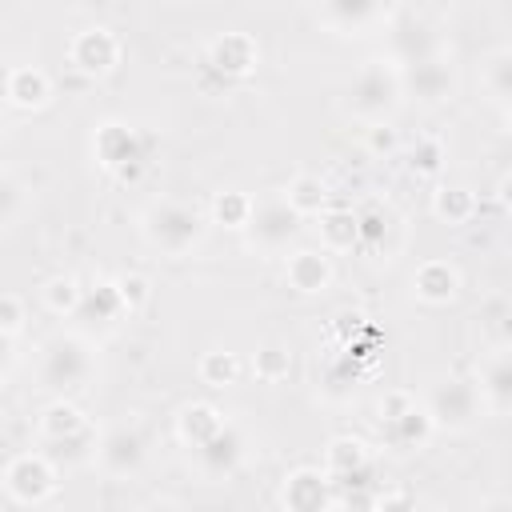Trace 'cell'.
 I'll use <instances>...</instances> for the list:
<instances>
[{
    "mask_svg": "<svg viewBox=\"0 0 512 512\" xmlns=\"http://www.w3.org/2000/svg\"><path fill=\"white\" fill-rule=\"evenodd\" d=\"M400 96H404L400 64L376 56V60H364L352 72L348 92H344V108L372 128V124H388V116L400 108Z\"/></svg>",
    "mask_w": 512,
    "mask_h": 512,
    "instance_id": "6da1fadb",
    "label": "cell"
},
{
    "mask_svg": "<svg viewBox=\"0 0 512 512\" xmlns=\"http://www.w3.org/2000/svg\"><path fill=\"white\" fill-rule=\"evenodd\" d=\"M96 372V356H92V344L76 332H60L52 336L44 348H40V368H36V380L44 392H56L60 400L88 388Z\"/></svg>",
    "mask_w": 512,
    "mask_h": 512,
    "instance_id": "7a4b0ae2",
    "label": "cell"
},
{
    "mask_svg": "<svg viewBox=\"0 0 512 512\" xmlns=\"http://www.w3.org/2000/svg\"><path fill=\"white\" fill-rule=\"evenodd\" d=\"M140 232L164 256H184L204 240V216L184 200H152L140 216Z\"/></svg>",
    "mask_w": 512,
    "mask_h": 512,
    "instance_id": "3957f363",
    "label": "cell"
},
{
    "mask_svg": "<svg viewBox=\"0 0 512 512\" xmlns=\"http://www.w3.org/2000/svg\"><path fill=\"white\" fill-rule=\"evenodd\" d=\"M424 408H428L436 428L468 432L484 412V396H480V384H472L464 376H440V380L428 384Z\"/></svg>",
    "mask_w": 512,
    "mask_h": 512,
    "instance_id": "277c9868",
    "label": "cell"
},
{
    "mask_svg": "<svg viewBox=\"0 0 512 512\" xmlns=\"http://www.w3.org/2000/svg\"><path fill=\"white\" fill-rule=\"evenodd\" d=\"M148 136L124 120H104L92 136V156L116 172L120 180H140V172L148 168Z\"/></svg>",
    "mask_w": 512,
    "mask_h": 512,
    "instance_id": "5b68a950",
    "label": "cell"
},
{
    "mask_svg": "<svg viewBox=\"0 0 512 512\" xmlns=\"http://www.w3.org/2000/svg\"><path fill=\"white\" fill-rule=\"evenodd\" d=\"M300 212L284 200V196H272V200H260L256 204V212H252V224L244 228V236H248V248H256V252H268V256H276V252H284L296 236H300Z\"/></svg>",
    "mask_w": 512,
    "mask_h": 512,
    "instance_id": "8992f818",
    "label": "cell"
},
{
    "mask_svg": "<svg viewBox=\"0 0 512 512\" xmlns=\"http://www.w3.org/2000/svg\"><path fill=\"white\" fill-rule=\"evenodd\" d=\"M56 464L48 452H20L16 460H8L4 468V492L16 504H40L56 492Z\"/></svg>",
    "mask_w": 512,
    "mask_h": 512,
    "instance_id": "52a82bcc",
    "label": "cell"
},
{
    "mask_svg": "<svg viewBox=\"0 0 512 512\" xmlns=\"http://www.w3.org/2000/svg\"><path fill=\"white\" fill-rule=\"evenodd\" d=\"M280 504L284 512H328L336 504V484L324 468H296L280 484Z\"/></svg>",
    "mask_w": 512,
    "mask_h": 512,
    "instance_id": "ba28073f",
    "label": "cell"
},
{
    "mask_svg": "<svg viewBox=\"0 0 512 512\" xmlns=\"http://www.w3.org/2000/svg\"><path fill=\"white\" fill-rule=\"evenodd\" d=\"M324 472L328 480L344 492V488H368V476H372V456L364 448V440L356 436H336L328 440L324 448Z\"/></svg>",
    "mask_w": 512,
    "mask_h": 512,
    "instance_id": "9c48e42d",
    "label": "cell"
},
{
    "mask_svg": "<svg viewBox=\"0 0 512 512\" xmlns=\"http://www.w3.org/2000/svg\"><path fill=\"white\" fill-rule=\"evenodd\" d=\"M68 64L84 76H108L120 64V40L108 28H84L68 44Z\"/></svg>",
    "mask_w": 512,
    "mask_h": 512,
    "instance_id": "30bf717a",
    "label": "cell"
},
{
    "mask_svg": "<svg viewBox=\"0 0 512 512\" xmlns=\"http://www.w3.org/2000/svg\"><path fill=\"white\" fill-rule=\"evenodd\" d=\"M196 456V468L208 476V480H228L244 460H248V436H244V428L240 424H224V432L220 436H212L204 448H196L192 452Z\"/></svg>",
    "mask_w": 512,
    "mask_h": 512,
    "instance_id": "8fae6325",
    "label": "cell"
},
{
    "mask_svg": "<svg viewBox=\"0 0 512 512\" xmlns=\"http://www.w3.org/2000/svg\"><path fill=\"white\" fill-rule=\"evenodd\" d=\"M144 456H148L144 436H140L136 428H128V424H120V428H112L108 436H100V448H96V464H100L108 476H116V480L140 472Z\"/></svg>",
    "mask_w": 512,
    "mask_h": 512,
    "instance_id": "7c38bea8",
    "label": "cell"
},
{
    "mask_svg": "<svg viewBox=\"0 0 512 512\" xmlns=\"http://www.w3.org/2000/svg\"><path fill=\"white\" fill-rule=\"evenodd\" d=\"M260 64V48L248 32H220L208 44V68L224 80H240Z\"/></svg>",
    "mask_w": 512,
    "mask_h": 512,
    "instance_id": "4fadbf2b",
    "label": "cell"
},
{
    "mask_svg": "<svg viewBox=\"0 0 512 512\" xmlns=\"http://www.w3.org/2000/svg\"><path fill=\"white\" fill-rule=\"evenodd\" d=\"M404 76V96H416L424 104H440L456 92V72L444 56H432V60H420L412 68H400Z\"/></svg>",
    "mask_w": 512,
    "mask_h": 512,
    "instance_id": "5bb4252c",
    "label": "cell"
},
{
    "mask_svg": "<svg viewBox=\"0 0 512 512\" xmlns=\"http://www.w3.org/2000/svg\"><path fill=\"white\" fill-rule=\"evenodd\" d=\"M284 280L300 296H316L332 284V256L324 248H296L284 260Z\"/></svg>",
    "mask_w": 512,
    "mask_h": 512,
    "instance_id": "9a60e30c",
    "label": "cell"
},
{
    "mask_svg": "<svg viewBox=\"0 0 512 512\" xmlns=\"http://www.w3.org/2000/svg\"><path fill=\"white\" fill-rule=\"evenodd\" d=\"M480 396L496 412H512V344L496 348L480 364Z\"/></svg>",
    "mask_w": 512,
    "mask_h": 512,
    "instance_id": "2e32d148",
    "label": "cell"
},
{
    "mask_svg": "<svg viewBox=\"0 0 512 512\" xmlns=\"http://www.w3.org/2000/svg\"><path fill=\"white\" fill-rule=\"evenodd\" d=\"M52 96V80L36 64H12L4 76V100L12 108H40Z\"/></svg>",
    "mask_w": 512,
    "mask_h": 512,
    "instance_id": "e0dca14e",
    "label": "cell"
},
{
    "mask_svg": "<svg viewBox=\"0 0 512 512\" xmlns=\"http://www.w3.org/2000/svg\"><path fill=\"white\" fill-rule=\"evenodd\" d=\"M432 56H440V40H436V32L428 24L404 20V24L392 28V60L400 68H412V64L432 60Z\"/></svg>",
    "mask_w": 512,
    "mask_h": 512,
    "instance_id": "ac0fdd59",
    "label": "cell"
},
{
    "mask_svg": "<svg viewBox=\"0 0 512 512\" xmlns=\"http://www.w3.org/2000/svg\"><path fill=\"white\" fill-rule=\"evenodd\" d=\"M412 292L424 304H452L460 292V272L448 260H424L412 276Z\"/></svg>",
    "mask_w": 512,
    "mask_h": 512,
    "instance_id": "d6986e66",
    "label": "cell"
},
{
    "mask_svg": "<svg viewBox=\"0 0 512 512\" xmlns=\"http://www.w3.org/2000/svg\"><path fill=\"white\" fill-rule=\"evenodd\" d=\"M224 412L216 408V404H208V400H192L180 416H176V432H180V440L196 452V448H204L212 436H220L224 432Z\"/></svg>",
    "mask_w": 512,
    "mask_h": 512,
    "instance_id": "ffe728a7",
    "label": "cell"
},
{
    "mask_svg": "<svg viewBox=\"0 0 512 512\" xmlns=\"http://www.w3.org/2000/svg\"><path fill=\"white\" fill-rule=\"evenodd\" d=\"M380 432H384V440H388L392 448H400V452H412V448H424V444L432 440L436 424H432V416H428L424 400H416V404H412L404 416H396V420L380 424Z\"/></svg>",
    "mask_w": 512,
    "mask_h": 512,
    "instance_id": "44dd1931",
    "label": "cell"
},
{
    "mask_svg": "<svg viewBox=\"0 0 512 512\" xmlns=\"http://www.w3.org/2000/svg\"><path fill=\"white\" fill-rule=\"evenodd\" d=\"M320 248L332 256V252H352L360 244V212L352 208H328L320 212Z\"/></svg>",
    "mask_w": 512,
    "mask_h": 512,
    "instance_id": "7402d4cb",
    "label": "cell"
},
{
    "mask_svg": "<svg viewBox=\"0 0 512 512\" xmlns=\"http://www.w3.org/2000/svg\"><path fill=\"white\" fill-rule=\"evenodd\" d=\"M84 428H88V420H84V412H80L72 400H52V404L44 408V416H40V436H44L48 444L68 440V436H76V432H84Z\"/></svg>",
    "mask_w": 512,
    "mask_h": 512,
    "instance_id": "603a6c76",
    "label": "cell"
},
{
    "mask_svg": "<svg viewBox=\"0 0 512 512\" xmlns=\"http://www.w3.org/2000/svg\"><path fill=\"white\" fill-rule=\"evenodd\" d=\"M284 200H288L300 216H320V212H328V184H324L320 176H312V172H300V176H292V184L284 188Z\"/></svg>",
    "mask_w": 512,
    "mask_h": 512,
    "instance_id": "cb8c5ba5",
    "label": "cell"
},
{
    "mask_svg": "<svg viewBox=\"0 0 512 512\" xmlns=\"http://www.w3.org/2000/svg\"><path fill=\"white\" fill-rule=\"evenodd\" d=\"M432 212L444 224H468L476 216V196L460 184H444V188L432 192Z\"/></svg>",
    "mask_w": 512,
    "mask_h": 512,
    "instance_id": "d4e9b609",
    "label": "cell"
},
{
    "mask_svg": "<svg viewBox=\"0 0 512 512\" xmlns=\"http://www.w3.org/2000/svg\"><path fill=\"white\" fill-rule=\"evenodd\" d=\"M380 16H388V8H380V4H368V0H336V4H328L324 8V20H332V24H340V28H352V36H364V28L372 24V20H380Z\"/></svg>",
    "mask_w": 512,
    "mask_h": 512,
    "instance_id": "484cf974",
    "label": "cell"
},
{
    "mask_svg": "<svg viewBox=\"0 0 512 512\" xmlns=\"http://www.w3.org/2000/svg\"><path fill=\"white\" fill-rule=\"evenodd\" d=\"M252 212H256V200L236 192V188L216 192V200H212V224H224V228H236V232H244L252 224Z\"/></svg>",
    "mask_w": 512,
    "mask_h": 512,
    "instance_id": "4316f807",
    "label": "cell"
},
{
    "mask_svg": "<svg viewBox=\"0 0 512 512\" xmlns=\"http://www.w3.org/2000/svg\"><path fill=\"white\" fill-rule=\"evenodd\" d=\"M84 292H88V288H80L76 276H52V280L44 284V304H48V312H56V316H76L80 304H84Z\"/></svg>",
    "mask_w": 512,
    "mask_h": 512,
    "instance_id": "83f0119b",
    "label": "cell"
},
{
    "mask_svg": "<svg viewBox=\"0 0 512 512\" xmlns=\"http://www.w3.org/2000/svg\"><path fill=\"white\" fill-rule=\"evenodd\" d=\"M128 308H124V300H120V292H116V284L108 280V284H96V288H88L84 292V304H80V312L76 316H96L100 324H112L116 316H124Z\"/></svg>",
    "mask_w": 512,
    "mask_h": 512,
    "instance_id": "f1b7e54d",
    "label": "cell"
},
{
    "mask_svg": "<svg viewBox=\"0 0 512 512\" xmlns=\"http://www.w3.org/2000/svg\"><path fill=\"white\" fill-rule=\"evenodd\" d=\"M484 88L492 100H500L504 108H512V48H500L488 56L484 64Z\"/></svg>",
    "mask_w": 512,
    "mask_h": 512,
    "instance_id": "f546056e",
    "label": "cell"
},
{
    "mask_svg": "<svg viewBox=\"0 0 512 512\" xmlns=\"http://www.w3.org/2000/svg\"><path fill=\"white\" fill-rule=\"evenodd\" d=\"M196 376L208 388H228L240 376V360H236V352H204L196 364Z\"/></svg>",
    "mask_w": 512,
    "mask_h": 512,
    "instance_id": "4dcf8cb0",
    "label": "cell"
},
{
    "mask_svg": "<svg viewBox=\"0 0 512 512\" xmlns=\"http://www.w3.org/2000/svg\"><path fill=\"white\" fill-rule=\"evenodd\" d=\"M252 372H256L264 384H276V380H284V376L292 372V352H288L284 344H264V348H256V356H252Z\"/></svg>",
    "mask_w": 512,
    "mask_h": 512,
    "instance_id": "1f68e13d",
    "label": "cell"
},
{
    "mask_svg": "<svg viewBox=\"0 0 512 512\" xmlns=\"http://www.w3.org/2000/svg\"><path fill=\"white\" fill-rule=\"evenodd\" d=\"M440 164H444V144H440L436 136H424V140L412 144V152H408V168H412L416 176H436Z\"/></svg>",
    "mask_w": 512,
    "mask_h": 512,
    "instance_id": "d6a6232c",
    "label": "cell"
},
{
    "mask_svg": "<svg viewBox=\"0 0 512 512\" xmlns=\"http://www.w3.org/2000/svg\"><path fill=\"white\" fill-rule=\"evenodd\" d=\"M112 284H116V292H120V300H124L128 312H136V308L148 304V280H144L140 272H124V276H116Z\"/></svg>",
    "mask_w": 512,
    "mask_h": 512,
    "instance_id": "836d02e7",
    "label": "cell"
},
{
    "mask_svg": "<svg viewBox=\"0 0 512 512\" xmlns=\"http://www.w3.org/2000/svg\"><path fill=\"white\" fill-rule=\"evenodd\" d=\"M24 328V300L16 292H4L0 296V336L4 340H16Z\"/></svg>",
    "mask_w": 512,
    "mask_h": 512,
    "instance_id": "e575fe53",
    "label": "cell"
},
{
    "mask_svg": "<svg viewBox=\"0 0 512 512\" xmlns=\"http://www.w3.org/2000/svg\"><path fill=\"white\" fill-rule=\"evenodd\" d=\"M412 404H416V396H412L408 388H392V392H384L380 404H376V424H388V420L404 416Z\"/></svg>",
    "mask_w": 512,
    "mask_h": 512,
    "instance_id": "d590c367",
    "label": "cell"
},
{
    "mask_svg": "<svg viewBox=\"0 0 512 512\" xmlns=\"http://www.w3.org/2000/svg\"><path fill=\"white\" fill-rule=\"evenodd\" d=\"M384 232H388V212H384V208L360 212V244H364V248H376V244L384 240Z\"/></svg>",
    "mask_w": 512,
    "mask_h": 512,
    "instance_id": "8d00e7d4",
    "label": "cell"
},
{
    "mask_svg": "<svg viewBox=\"0 0 512 512\" xmlns=\"http://www.w3.org/2000/svg\"><path fill=\"white\" fill-rule=\"evenodd\" d=\"M0 200H4L0 220H4V228H12V224H16V216H20V200H24V188H20V180H16V176H4V180H0Z\"/></svg>",
    "mask_w": 512,
    "mask_h": 512,
    "instance_id": "74e56055",
    "label": "cell"
},
{
    "mask_svg": "<svg viewBox=\"0 0 512 512\" xmlns=\"http://www.w3.org/2000/svg\"><path fill=\"white\" fill-rule=\"evenodd\" d=\"M364 144H368V152H376V156L384 152L388 156V152H396V128L392 124H372L368 136H364Z\"/></svg>",
    "mask_w": 512,
    "mask_h": 512,
    "instance_id": "f35d334b",
    "label": "cell"
},
{
    "mask_svg": "<svg viewBox=\"0 0 512 512\" xmlns=\"http://www.w3.org/2000/svg\"><path fill=\"white\" fill-rule=\"evenodd\" d=\"M496 200H500V208L512 216V172L500 176V184H496Z\"/></svg>",
    "mask_w": 512,
    "mask_h": 512,
    "instance_id": "ab89813d",
    "label": "cell"
},
{
    "mask_svg": "<svg viewBox=\"0 0 512 512\" xmlns=\"http://www.w3.org/2000/svg\"><path fill=\"white\" fill-rule=\"evenodd\" d=\"M476 512H512V500L508 496H488L476 504Z\"/></svg>",
    "mask_w": 512,
    "mask_h": 512,
    "instance_id": "60d3db41",
    "label": "cell"
},
{
    "mask_svg": "<svg viewBox=\"0 0 512 512\" xmlns=\"http://www.w3.org/2000/svg\"><path fill=\"white\" fill-rule=\"evenodd\" d=\"M144 512H180L176 504H152V508H144Z\"/></svg>",
    "mask_w": 512,
    "mask_h": 512,
    "instance_id": "b9f144b4",
    "label": "cell"
},
{
    "mask_svg": "<svg viewBox=\"0 0 512 512\" xmlns=\"http://www.w3.org/2000/svg\"><path fill=\"white\" fill-rule=\"evenodd\" d=\"M504 128H508V132H512V108H508V112H504Z\"/></svg>",
    "mask_w": 512,
    "mask_h": 512,
    "instance_id": "7bdbcfd3",
    "label": "cell"
},
{
    "mask_svg": "<svg viewBox=\"0 0 512 512\" xmlns=\"http://www.w3.org/2000/svg\"><path fill=\"white\" fill-rule=\"evenodd\" d=\"M412 512H432V508H424V504H416V508H412Z\"/></svg>",
    "mask_w": 512,
    "mask_h": 512,
    "instance_id": "ee69618b",
    "label": "cell"
}]
</instances>
